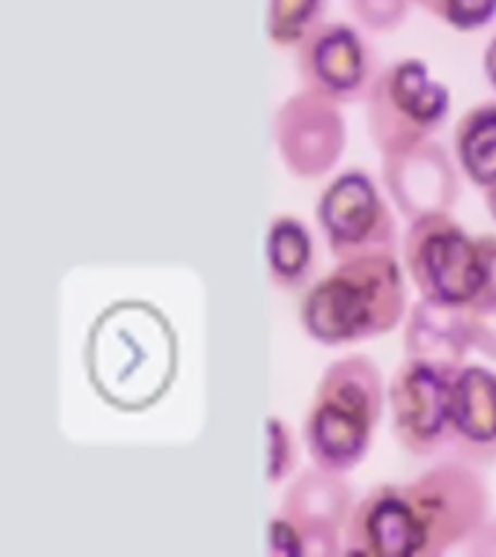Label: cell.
Wrapping results in <instances>:
<instances>
[{
	"mask_svg": "<svg viewBox=\"0 0 496 557\" xmlns=\"http://www.w3.org/2000/svg\"><path fill=\"white\" fill-rule=\"evenodd\" d=\"M278 154L290 174L313 181L334 169L346 146L337 104L308 90L290 96L273 120Z\"/></svg>",
	"mask_w": 496,
	"mask_h": 557,
	"instance_id": "10",
	"label": "cell"
},
{
	"mask_svg": "<svg viewBox=\"0 0 496 557\" xmlns=\"http://www.w3.org/2000/svg\"><path fill=\"white\" fill-rule=\"evenodd\" d=\"M343 552L363 557H424V540L404 485H374L360 496L343 529Z\"/></svg>",
	"mask_w": 496,
	"mask_h": 557,
	"instance_id": "11",
	"label": "cell"
},
{
	"mask_svg": "<svg viewBox=\"0 0 496 557\" xmlns=\"http://www.w3.org/2000/svg\"><path fill=\"white\" fill-rule=\"evenodd\" d=\"M482 67H485V78L496 90V35L491 38V44H487L485 55H482Z\"/></svg>",
	"mask_w": 496,
	"mask_h": 557,
	"instance_id": "25",
	"label": "cell"
},
{
	"mask_svg": "<svg viewBox=\"0 0 496 557\" xmlns=\"http://www.w3.org/2000/svg\"><path fill=\"white\" fill-rule=\"evenodd\" d=\"M328 0H270L268 35L282 50H296L313 26L322 24Z\"/></svg>",
	"mask_w": 496,
	"mask_h": 557,
	"instance_id": "18",
	"label": "cell"
},
{
	"mask_svg": "<svg viewBox=\"0 0 496 557\" xmlns=\"http://www.w3.org/2000/svg\"><path fill=\"white\" fill-rule=\"evenodd\" d=\"M404 348H407V357H421L430 363L459 369L473 348L468 313L464 308H444V305L421 299L409 313Z\"/></svg>",
	"mask_w": 496,
	"mask_h": 557,
	"instance_id": "15",
	"label": "cell"
},
{
	"mask_svg": "<svg viewBox=\"0 0 496 557\" xmlns=\"http://www.w3.org/2000/svg\"><path fill=\"white\" fill-rule=\"evenodd\" d=\"M351 12L372 33H392L407 21L409 0H351Z\"/></svg>",
	"mask_w": 496,
	"mask_h": 557,
	"instance_id": "21",
	"label": "cell"
},
{
	"mask_svg": "<svg viewBox=\"0 0 496 557\" xmlns=\"http://www.w3.org/2000/svg\"><path fill=\"white\" fill-rule=\"evenodd\" d=\"M456 163L473 186L485 191L496 183V102L473 104L452 128Z\"/></svg>",
	"mask_w": 496,
	"mask_h": 557,
	"instance_id": "16",
	"label": "cell"
},
{
	"mask_svg": "<svg viewBox=\"0 0 496 557\" xmlns=\"http://www.w3.org/2000/svg\"><path fill=\"white\" fill-rule=\"evenodd\" d=\"M447 459L496 465V372L464 363L452 374V442Z\"/></svg>",
	"mask_w": 496,
	"mask_h": 557,
	"instance_id": "14",
	"label": "cell"
},
{
	"mask_svg": "<svg viewBox=\"0 0 496 557\" xmlns=\"http://www.w3.org/2000/svg\"><path fill=\"white\" fill-rule=\"evenodd\" d=\"M416 3L421 9H426V12H433V9H435V0H416Z\"/></svg>",
	"mask_w": 496,
	"mask_h": 557,
	"instance_id": "27",
	"label": "cell"
},
{
	"mask_svg": "<svg viewBox=\"0 0 496 557\" xmlns=\"http://www.w3.org/2000/svg\"><path fill=\"white\" fill-rule=\"evenodd\" d=\"M407 313V278L398 252H369L339 259L313 278L299 302L305 334L320 346H355L383 337Z\"/></svg>",
	"mask_w": 496,
	"mask_h": 557,
	"instance_id": "2",
	"label": "cell"
},
{
	"mask_svg": "<svg viewBox=\"0 0 496 557\" xmlns=\"http://www.w3.org/2000/svg\"><path fill=\"white\" fill-rule=\"evenodd\" d=\"M430 15L459 33H476L496 17V0H435Z\"/></svg>",
	"mask_w": 496,
	"mask_h": 557,
	"instance_id": "19",
	"label": "cell"
},
{
	"mask_svg": "<svg viewBox=\"0 0 496 557\" xmlns=\"http://www.w3.org/2000/svg\"><path fill=\"white\" fill-rule=\"evenodd\" d=\"M317 224L337 261L369 252H398L395 218L363 169H348L322 189Z\"/></svg>",
	"mask_w": 496,
	"mask_h": 557,
	"instance_id": "8",
	"label": "cell"
},
{
	"mask_svg": "<svg viewBox=\"0 0 496 557\" xmlns=\"http://www.w3.org/2000/svg\"><path fill=\"white\" fill-rule=\"evenodd\" d=\"M355 491L339 473L328 470H305L282 496L287 520L302 534L305 555H339L343 552V529L355 508Z\"/></svg>",
	"mask_w": 496,
	"mask_h": 557,
	"instance_id": "12",
	"label": "cell"
},
{
	"mask_svg": "<svg viewBox=\"0 0 496 557\" xmlns=\"http://www.w3.org/2000/svg\"><path fill=\"white\" fill-rule=\"evenodd\" d=\"M372 357L348 355L325 366L305 416L302 442L313 468L348 473L369 456L386 404Z\"/></svg>",
	"mask_w": 496,
	"mask_h": 557,
	"instance_id": "3",
	"label": "cell"
},
{
	"mask_svg": "<svg viewBox=\"0 0 496 557\" xmlns=\"http://www.w3.org/2000/svg\"><path fill=\"white\" fill-rule=\"evenodd\" d=\"M447 85L430 76L421 59H400L377 73L365 96V125L381 157L404 154L421 146L450 116Z\"/></svg>",
	"mask_w": 496,
	"mask_h": 557,
	"instance_id": "4",
	"label": "cell"
},
{
	"mask_svg": "<svg viewBox=\"0 0 496 557\" xmlns=\"http://www.w3.org/2000/svg\"><path fill=\"white\" fill-rule=\"evenodd\" d=\"M485 207H487V212H491V218L496 221V183L485 189Z\"/></svg>",
	"mask_w": 496,
	"mask_h": 557,
	"instance_id": "26",
	"label": "cell"
},
{
	"mask_svg": "<svg viewBox=\"0 0 496 557\" xmlns=\"http://www.w3.org/2000/svg\"><path fill=\"white\" fill-rule=\"evenodd\" d=\"M412 513H416L424 557L447 555L468 543L487 522L491 491L479 468L459 459H444L416 479L404 482Z\"/></svg>",
	"mask_w": 496,
	"mask_h": 557,
	"instance_id": "6",
	"label": "cell"
},
{
	"mask_svg": "<svg viewBox=\"0 0 496 557\" xmlns=\"http://www.w3.org/2000/svg\"><path fill=\"white\" fill-rule=\"evenodd\" d=\"M404 270L418 296L444 308H468L485 285V259L476 238L452 221L450 212H433L409 221L404 244Z\"/></svg>",
	"mask_w": 496,
	"mask_h": 557,
	"instance_id": "5",
	"label": "cell"
},
{
	"mask_svg": "<svg viewBox=\"0 0 496 557\" xmlns=\"http://www.w3.org/2000/svg\"><path fill=\"white\" fill-rule=\"evenodd\" d=\"M296 468V442L282 418H268V482L278 485Z\"/></svg>",
	"mask_w": 496,
	"mask_h": 557,
	"instance_id": "20",
	"label": "cell"
},
{
	"mask_svg": "<svg viewBox=\"0 0 496 557\" xmlns=\"http://www.w3.org/2000/svg\"><path fill=\"white\" fill-rule=\"evenodd\" d=\"M383 183L407 221L433 212H450L459 198V172L435 139L404 154L383 157Z\"/></svg>",
	"mask_w": 496,
	"mask_h": 557,
	"instance_id": "13",
	"label": "cell"
},
{
	"mask_svg": "<svg viewBox=\"0 0 496 557\" xmlns=\"http://www.w3.org/2000/svg\"><path fill=\"white\" fill-rule=\"evenodd\" d=\"M452 374L456 369L407 357L392 374V433L418 459L450 456L452 442Z\"/></svg>",
	"mask_w": 496,
	"mask_h": 557,
	"instance_id": "7",
	"label": "cell"
},
{
	"mask_svg": "<svg viewBox=\"0 0 496 557\" xmlns=\"http://www.w3.org/2000/svg\"><path fill=\"white\" fill-rule=\"evenodd\" d=\"M264 256L273 285L285 290H299L311 282L313 273V238L311 230L294 215H276L268 226Z\"/></svg>",
	"mask_w": 496,
	"mask_h": 557,
	"instance_id": "17",
	"label": "cell"
},
{
	"mask_svg": "<svg viewBox=\"0 0 496 557\" xmlns=\"http://www.w3.org/2000/svg\"><path fill=\"white\" fill-rule=\"evenodd\" d=\"M468 313V329L470 339H473V348L482 351L485 357L496 360V308H476L470 305L464 308Z\"/></svg>",
	"mask_w": 496,
	"mask_h": 557,
	"instance_id": "22",
	"label": "cell"
},
{
	"mask_svg": "<svg viewBox=\"0 0 496 557\" xmlns=\"http://www.w3.org/2000/svg\"><path fill=\"white\" fill-rule=\"evenodd\" d=\"M476 242L482 247V259H485V285H482V294L476 296L473 305L476 308H496V235H476Z\"/></svg>",
	"mask_w": 496,
	"mask_h": 557,
	"instance_id": "24",
	"label": "cell"
},
{
	"mask_svg": "<svg viewBox=\"0 0 496 557\" xmlns=\"http://www.w3.org/2000/svg\"><path fill=\"white\" fill-rule=\"evenodd\" d=\"M181 366L172 322L146 299L111 302L85 339V372L94 392L120 412H146L169 395Z\"/></svg>",
	"mask_w": 496,
	"mask_h": 557,
	"instance_id": "1",
	"label": "cell"
},
{
	"mask_svg": "<svg viewBox=\"0 0 496 557\" xmlns=\"http://www.w3.org/2000/svg\"><path fill=\"white\" fill-rule=\"evenodd\" d=\"M268 548H270V555H287V557L305 555L302 534H299V529H296L294 522L287 520L282 511L270 520Z\"/></svg>",
	"mask_w": 496,
	"mask_h": 557,
	"instance_id": "23",
	"label": "cell"
},
{
	"mask_svg": "<svg viewBox=\"0 0 496 557\" xmlns=\"http://www.w3.org/2000/svg\"><path fill=\"white\" fill-rule=\"evenodd\" d=\"M381 70L363 35L339 21H322L296 47V76L302 90L334 104L365 99Z\"/></svg>",
	"mask_w": 496,
	"mask_h": 557,
	"instance_id": "9",
	"label": "cell"
}]
</instances>
